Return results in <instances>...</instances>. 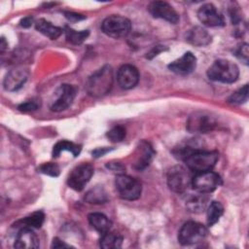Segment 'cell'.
Returning <instances> with one entry per match:
<instances>
[{
  "label": "cell",
  "mask_w": 249,
  "mask_h": 249,
  "mask_svg": "<svg viewBox=\"0 0 249 249\" xmlns=\"http://www.w3.org/2000/svg\"><path fill=\"white\" fill-rule=\"evenodd\" d=\"M81 150H82L81 145H78V144H75L73 142H69L66 140H61L53 146V157L57 158L63 151L70 152L74 157H77L81 153Z\"/></svg>",
  "instance_id": "obj_24"
},
{
  "label": "cell",
  "mask_w": 249,
  "mask_h": 249,
  "mask_svg": "<svg viewBox=\"0 0 249 249\" xmlns=\"http://www.w3.org/2000/svg\"><path fill=\"white\" fill-rule=\"evenodd\" d=\"M65 32V37L66 40L73 44V45H80L82 44L89 35V30H82V31H77L69 26H66L64 29Z\"/></svg>",
  "instance_id": "obj_27"
},
{
  "label": "cell",
  "mask_w": 249,
  "mask_h": 249,
  "mask_svg": "<svg viewBox=\"0 0 249 249\" xmlns=\"http://www.w3.org/2000/svg\"><path fill=\"white\" fill-rule=\"evenodd\" d=\"M39 107H40V102L38 100L32 99V100H27V101L19 104L18 109L20 112L28 113V112H33V111L37 110Z\"/></svg>",
  "instance_id": "obj_33"
},
{
  "label": "cell",
  "mask_w": 249,
  "mask_h": 249,
  "mask_svg": "<svg viewBox=\"0 0 249 249\" xmlns=\"http://www.w3.org/2000/svg\"><path fill=\"white\" fill-rule=\"evenodd\" d=\"M113 80L112 67L104 65L88 79L86 84L87 91L93 97H102L111 90Z\"/></svg>",
  "instance_id": "obj_1"
},
{
  "label": "cell",
  "mask_w": 249,
  "mask_h": 249,
  "mask_svg": "<svg viewBox=\"0 0 249 249\" xmlns=\"http://www.w3.org/2000/svg\"><path fill=\"white\" fill-rule=\"evenodd\" d=\"M221 184L222 179L220 175L211 170L196 173L191 182V185L196 192L203 194H209L215 191Z\"/></svg>",
  "instance_id": "obj_10"
},
{
  "label": "cell",
  "mask_w": 249,
  "mask_h": 249,
  "mask_svg": "<svg viewBox=\"0 0 249 249\" xmlns=\"http://www.w3.org/2000/svg\"><path fill=\"white\" fill-rule=\"evenodd\" d=\"M154 154H155V152H154L153 148L151 147V145L146 141H142L139 144L138 157L136 158L133 167L137 170L145 169L151 163Z\"/></svg>",
  "instance_id": "obj_19"
},
{
  "label": "cell",
  "mask_w": 249,
  "mask_h": 249,
  "mask_svg": "<svg viewBox=\"0 0 249 249\" xmlns=\"http://www.w3.org/2000/svg\"><path fill=\"white\" fill-rule=\"evenodd\" d=\"M216 125L215 118L204 112L195 113L187 122V129L193 133H206L213 130Z\"/></svg>",
  "instance_id": "obj_11"
},
{
  "label": "cell",
  "mask_w": 249,
  "mask_h": 249,
  "mask_svg": "<svg viewBox=\"0 0 249 249\" xmlns=\"http://www.w3.org/2000/svg\"><path fill=\"white\" fill-rule=\"evenodd\" d=\"M219 159V154L216 151H201L196 150L191 153L184 161L190 170L196 173L211 170Z\"/></svg>",
  "instance_id": "obj_3"
},
{
  "label": "cell",
  "mask_w": 249,
  "mask_h": 249,
  "mask_svg": "<svg viewBox=\"0 0 249 249\" xmlns=\"http://www.w3.org/2000/svg\"><path fill=\"white\" fill-rule=\"evenodd\" d=\"M166 180L169 189L176 194L186 193L192 182L187 170L180 165H175L167 171Z\"/></svg>",
  "instance_id": "obj_8"
},
{
  "label": "cell",
  "mask_w": 249,
  "mask_h": 249,
  "mask_svg": "<svg viewBox=\"0 0 249 249\" xmlns=\"http://www.w3.org/2000/svg\"><path fill=\"white\" fill-rule=\"evenodd\" d=\"M39 171L43 174H46V175H49V176H52V177H57L60 173L59 166L56 163H53V162L43 163L42 165H40Z\"/></svg>",
  "instance_id": "obj_31"
},
{
  "label": "cell",
  "mask_w": 249,
  "mask_h": 249,
  "mask_svg": "<svg viewBox=\"0 0 249 249\" xmlns=\"http://www.w3.org/2000/svg\"><path fill=\"white\" fill-rule=\"evenodd\" d=\"M166 50H167V49L164 48L163 46H156V47H154V48L147 53V58L151 59V58L155 57L156 55H158L160 53L164 52V51H166Z\"/></svg>",
  "instance_id": "obj_36"
},
{
  "label": "cell",
  "mask_w": 249,
  "mask_h": 249,
  "mask_svg": "<svg viewBox=\"0 0 249 249\" xmlns=\"http://www.w3.org/2000/svg\"><path fill=\"white\" fill-rule=\"evenodd\" d=\"M248 99V85H244L242 88L235 90L228 98V102L231 104L239 105L246 102Z\"/></svg>",
  "instance_id": "obj_29"
},
{
  "label": "cell",
  "mask_w": 249,
  "mask_h": 249,
  "mask_svg": "<svg viewBox=\"0 0 249 249\" xmlns=\"http://www.w3.org/2000/svg\"><path fill=\"white\" fill-rule=\"evenodd\" d=\"M64 15H65V18L70 21H77V20H81V19L86 18L85 16H83L81 14L73 13V12H65Z\"/></svg>",
  "instance_id": "obj_35"
},
{
  "label": "cell",
  "mask_w": 249,
  "mask_h": 249,
  "mask_svg": "<svg viewBox=\"0 0 249 249\" xmlns=\"http://www.w3.org/2000/svg\"><path fill=\"white\" fill-rule=\"evenodd\" d=\"M73 247L70 244H67L65 242H63L61 239H59L58 237H54L53 239V243H52V248H70Z\"/></svg>",
  "instance_id": "obj_37"
},
{
  "label": "cell",
  "mask_w": 249,
  "mask_h": 249,
  "mask_svg": "<svg viewBox=\"0 0 249 249\" xmlns=\"http://www.w3.org/2000/svg\"><path fill=\"white\" fill-rule=\"evenodd\" d=\"M224 213V207L219 201H212L207 206V225H215Z\"/></svg>",
  "instance_id": "obj_26"
},
{
  "label": "cell",
  "mask_w": 249,
  "mask_h": 249,
  "mask_svg": "<svg viewBox=\"0 0 249 249\" xmlns=\"http://www.w3.org/2000/svg\"><path fill=\"white\" fill-rule=\"evenodd\" d=\"M106 135L109 138V140H111L112 142H121L124 139V137L126 135V131L124 126L116 125V126L112 127L107 132Z\"/></svg>",
  "instance_id": "obj_30"
},
{
  "label": "cell",
  "mask_w": 249,
  "mask_h": 249,
  "mask_svg": "<svg viewBox=\"0 0 249 249\" xmlns=\"http://www.w3.org/2000/svg\"><path fill=\"white\" fill-rule=\"evenodd\" d=\"M196 67V57L193 53L187 52L180 58L168 64V69L177 75H189Z\"/></svg>",
  "instance_id": "obj_15"
},
{
  "label": "cell",
  "mask_w": 249,
  "mask_h": 249,
  "mask_svg": "<svg viewBox=\"0 0 249 249\" xmlns=\"http://www.w3.org/2000/svg\"><path fill=\"white\" fill-rule=\"evenodd\" d=\"M40 246L39 238L31 228H21L18 231L14 247L18 249H35Z\"/></svg>",
  "instance_id": "obj_17"
},
{
  "label": "cell",
  "mask_w": 249,
  "mask_h": 249,
  "mask_svg": "<svg viewBox=\"0 0 249 249\" xmlns=\"http://www.w3.org/2000/svg\"><path fill=\"white\" fill-rule=\"evenodd\" d=\"M85 200L91 204H103L108 201V196L103 187L95 186L86 194Z\"/></svg>",
  "instance_id": "obj_23"
},
{
  "label": "cell",
  "mask_w": 249,
  "mask_h": 249,
  "mask_svg": "<svg viewBox=\"0 0 249 249\" xmlns=\"http://www.w3.org/2000/svg\"><path fill=\"white\" fill-rule=\"evenodd\" d=\"M102 31L109 37L120 39L126 37L131 30V22L122 16H110L101 23Z\"/></svg>",
  "instance_id": "obj_4"
},
{
  "label": "cell",
  "mask_w": 249,
  "mask_h": 249,
  "mask_svg": "<svg viewBox=\"0 0 249 249\" xmlns=\"http://www.w3.org/2000/svg\"><path fill=\"white\" fill-rule=\"evenodd\" d=\"M76 96V89L73 86L63 84L59 86L54 91L50 102V109L53 112H61L66 110L74 101Z\"/></svg>",
  "instance_id": "obj_7"
},
{
  "label": "cell",
  "mask_w": 249,
  "mask_h": 249,
  "mask_svg": "<svg viewBox=\"0 0 249 249\" xmlns=\"http://www.w3.org/2000/svg\"><path fill=\"white\" fill-rule=\"evenodd\" d=\"M88 220L90 226L101 234L109 231L112 226V222L109 220V218L99 212H93L89 214Z\"/></svg>",
  "instance_id": "obj_22"
},
{
  "label": "cell",
  "mask_w": 249,
  "mask_h": 249,
  "mask_svg": "<svg viewBox=\"0 0 249 249\" xmlns=\"http://www.w3.org/2000/svg\"><path fill=\"white\" fill-rule=\"evenodd\" d=\"M35 27L36 29L45 35L46 37L55 40L57 39L63 32L61 27H58L56 25H53L51 21L45 19V18H40L35 22Z\"/></svg>",
  "instance_id": "obj_21"
},
{
  "label": "cell",
  "mask_w": 249,
  "mask_h": 249,
  "mask_svg": "<svg viewBox=\"0 0 249 249\" xmlns=\"http://www.w3.org/2000/svg\"><path fill=\"white\" fill-rule=\"evenodd\" d=\"M207 235L206 228L197 222L189 221L179 231L178 241L181 245H192L202 241Z\"/></svg>",
  "instance_id": "obj_6"
},
{
  "label": "cell",
  "mask_w": 249,
  "mask_h": 249,
  "mask_svg": "<svg viewBox=\"0 0 249 249\" xmlns=\"http://www.w3.org/2000/svg\"><path fill=\"white\" fill-rule=\"evenodd\" d=\"M235 56L241 60L245 65L248 64V44L241 43L234 51Z\"/></svg>",
  "instance_id": "obj_32"
},
{
  "label": "cell",
  "mask_w": 249,
  "mask_h": 249,
  "mask_svg": "<svg viewBox=\"0 0 249 249\" xmlns=\"http://www.w3.org/2000/svg\"><path fill=\"white\" fill-rule=\"evenodd\" d=\"M117 81L119 86L124 89H133L139 82V72L135 66L124 64L118 70Z\"/></svg>",
  "instance_id": "obj_14"
},
{
  "label": "cell",
  "mask_w": 249,
  "mask_h": 249,
  "mask_svg": "<svg viewBox=\"0 0 249 249\" xmlns=\"http://www.w3.org/2000/svg\"><path fill=\"white\" fill-rule=\"evenodd\" d=\"M207 76L211 81L232 84L238 79L239 69L235 63L221 58L215 60L208 68Z\"/></svg>",
  "instance_id": "obj_2"
},
{
  "label": "cell",
  "mask_w": 249,
  "mask_h": 249,
  "mask_svg": "<svg viewBox=\"0 0 249 249\" xmlns=\"http://www.w3.org/2000/svg\"><path fill=\"white\" fill-rule=\"evenodd\" d=\"M123 236L119 233L107 231L102 234L100 239V247L104 249H115L122 246Z\"/></svg>",
  "instance_id": "obj_25"
},
{
  "label": "cell",
  "mask_w": 249,
  "mask_h": 249,
  "mask_svg": "<svg viewBox=\"0 0 249 249\" xmlns=\"http://www.w3.org/2000/svg\"><path fill=\"white\" fill-rule=\"evenodd\" d=\"M7 46H8V44L6 43V41H5V39L4 38H1V45H0V49H1V52H4V50L7 48Z\"/></svg>",
  "instance_id": "obj_40"
},
{
  "label": "cell",
  "mask_w": 249,
  "mask_h": 249,
  "mask_svg": "<svg viewBox=\"0 0 249 249\" xmlns=\"http://www.w3.org/2000/svg\"><path fill=\"white\" fill-rule=\"evenodd\" d=\"M33 23V18L30 17V16H27V17H24L23 18L20 19L19 21V25L23 28H28L32 25Z\"/></svg>",
  "instance_id": "obj_38"
},
{
  "label": "cell",
  "mask_w": 249,
  "mask_h": 249,
  "mask_svg": "<svg viewBox=\"0 0 249 249\" xmlns=\"http://www.w3.org/2000/svg\"><path fill=\"white\" fill-rule=\"evenodd\" d=\"M208 196L203 193L191 195L186 199L187 208L193 213H200L206 209L208 203Z\"/></svg>",
  "instance_id": "obj_20"
},
{
  "label": "cell",
  "mask_w": 249,
  "mask_h": 249,
  "mask_svg": "<svg viewBox=\"0 0 249 249\" xmlns=\"http://www.w3.org/2000/svg\"><path fill=\"white\" fill-rule=\"evenodd\" d=\"M197 18L202 24L209 27H220L225 24L223 16L211 3L204 4L198 9Z\"/></svg>",
  "instance_id": "obj_13"
},
{
  "label": "cell",
  "mask_w": 249,
  "mask_h": 249,
  "mask_svg": "<svg viewBox=\"0 0 249 249\" xmlns=\"http://www.w3.org/2000/svg\"><path fill=\"white\" fill-rule=\"evenodd\" d=\"M45 220V214L42 211H36L33 212L31 215L23 218L18 223L24 225L23 228H36L39 229L42 227Z\"/></svg>",
  "instance_id": "obj_28"
},
{
  "label": "cell",
  "mask_w": 249,
  "mask_h": 249,
  "mask_svg": "<svg viewBox=\"0 0 249 249\" xmlns=\"http://www.w3.org/2000/svg\"><path fill=\"white\" fill-rule=\"evenodd\" d=\"M148 10L150 14L156 18L164 19L170 23H177L179 21V15L175 9L164 1H153L149 4Z\"/></svg>",
  "instance_id": "obj_12"
},
{
  "label": "cell",
  "mask_w": 249,
  "mask_h": 249,
  "mask_svg": "<svg viewBox=\"0 0 249 249\" xmlns=\"http://www.w3.org/2000/svg\"><path fill=\"white\" fill-rule=\"evenodd\" d=\"M94 168L89 163L84 162L75 166L68 175L67 185L77 192L82 191L90 180Z\"/></svg>",
  "instance_id": "obj_9"
},
{
  "label": "cell",
  "mask_w": 249,
  "mask_h": 249,
  "mask_svg": "<svg viewBox=\"0 0 249 249\" xmlns=\"http://www.w3.org/2000/svg\"><path fill=\"white\" fill-rule=\"evenodd\" d=\"M28 72L22 68H17L9 71L4 78L3 86L8 91H16L19 89L27 81Z\"/></svg>",
  "instance_id": "obj_16"
},
{
  "label": "cell",
  "mask_w": 249,
  "mask_h": 249,
  "mask_svg": "<svg viewBox=\"0 0 249 249\" xmlns=\"http://www.w3.org/2000/svg\"><path fill=\"white\" fill-rule=\"evenodd\" d=\"M110 151H111V149H109V148H97L94 151H92L91 154H92V157L97 159V158H100V157L104 156L106 153H108Z\"/></svg>",
  "instance_id": "obj_39"
},
{
  "label": "cell",
  "mask_w": 249,
  "mask_h": 249,
  "mask_svg": "<svg viewBox=\"0 0 249 249\" xmlns=\"http://www.w3.org/2000/svg\"><path fill=\"white\" fill-rule=\"evenodd\" d=\"M115 185L119 196L123 199L136 200L141 196V183L131 176L125 174H118L115 180Z\"/></svg>",
  "instance_id": "obj_5"
},
{
  "label": "cell",
  "mask_w": 249,
  "mask_h": 249,
  "mask_svg": "<svg viewBox=\"0 0 249 249\" xmlns=\"http://www.w3.org/2000/svg\"><path fill=\"white\" fill-rule=\"evenodd\" d=\"M186 40L196 47H204L211 43L212 37L205 28L201 26H195L188 30Z\"/></svg>",
  "instance_id": "obj_18"
},
{
  "label": "cell",
  "mask_w": 249,
  "mask_h": 249,
  "mask_svg": "<svg viewBox=\"0 0 249 249\" xmlns=\"http://www.w3.org/2000/svg\"><path fill=\"white\" fill-rule=\"evenodd\" d=\"M106 167L114 172H117L118 174H124V171L125 169V167L120 162H108L106 164Z\"/></svg>",
  "instance_id": "obj_34"
}]
</instances>
